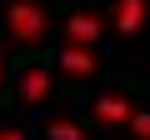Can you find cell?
<instances>
[{
	"label": "cell",
	"instance_id": "obj_1",
	"mask_svg": "<svg viewBox=\"0 0 150 140\" xmlns=\"http://www.w3.org/2000/svg\"><path fill=\"white\" fill-rule=\"evenodd\" d=\"M5 30H10V40H20V45H40L45 30H50V15H45L40 0H10Z\"/></svg>",
	"mask_w": 150,
	"mask_h": 140
},
{
	"label": "cell",
	"instance_id": "obj_2",
	"mask_svg": "<svg viewBox=\"0 0 150 140\" xmlns=\"http://www.w3.org/2000/svg\"><path fill=\"white\" fill-rule=\"evenodd\" d=\"M145 15H150V0H110V25L120 35H140L145 30Z\"/></svg>",
	"mask_w": 150,
	"mask_h": 140
},
{
	"label": "cell",
	"instance_id": "obj_3",
	"mask_svg": "<svg viewBox=\"0 0 150 140\" xmlns=\"http://www.w3.org/2000/svg\"><path fill=\"white\" fill-rule=\"evenodd\" d=\"M130 115H135V100H130V95H120V90H110V95H100V100H95V120H100L105 130L130 125Z\"/></svg>",
	"mask_w": 150,
	"mask_h": 140
},
{
	"label": "cell",
	"instance_id": "obj_4",
	"mask_svg": "<svg viewBox=\"0 0 150 140\" xmlns=\"http://www.w3.org/2000/svg\"><path fill=\"white\" fill-rule=\"evenodd\" d=\"M60 65L70 70L75 80H90V75H100V55H95V45H75V40H65V50H60Z\"/></svg>",
	"mask_w": 150,
	"mask_h": 140
},
{
	"label": "cell",
	"instance_id": "obj_5",
	"mask_svg": "<svg viewBox=\"0 0 150 140\" xmlns=\"http://www.w3.org/2000/svg\"><path fill=\"white\" fill-rule=\"evenodd\" d=\"M100 30H105L100 10H70V20H65V40H75V45H95Z\"/></svg>",
	"mask_w": 150,
	"mask_h": 140
},
{
	"label": "cell",
	"instance_id": "obj_6",
	"mask_svg": "<svg viewBox=\"0 0 150 140\" xmlns=\"http://www.w3.org/2000/svg\"><path fill=\"white\" fill-rule=\"evenodd\" d=\"M50 95H55V80H50V70H45V65H30L25 75H20V100H25L30 110H40Z\"/></svg>",
	"mask_w": 150,
	"mask_h": 140
},
{
	"label": "cell",
	"instance_id": "obj_7",
	"mask_svg": "<svg viewBox=\"0 0 150 140\" xmlns=\"http://www.w3.org/2000/svg\"><path fill=\"white\" fill-rule=\"evenodd\" d=\"M45 135H50V140H85V130L75 125V120H50Z\"/></svg>",
	"mask_w": 150,
	"mask_h": 140
},
{
	"label": "cell",
	"instance_id": "obj_8",
	"mask_svg": "<svg viewBox=\"0 0 150 140\" xmlns=\"http://www.w3.org/2000/svg\"><path fill=\"white\" fill-rule=\"evenodd\" d=\"M130 130H135V140H150V110H135L130 115Z\"/></svg>",
	"mask_w": 150,
	"mask_h": 140
},
{
	"label": "cell",
	"instance_id": "obj_9",
	"mask_svg": "<svg viewBox=\"0 0 150 140\" xmlns=\"http://www.w3.org/2000/svg\"><path fill=\"white\" fill-rule=\"evenodd\" d=\"M0 140H25V135H20L15 125H5V120H0Z\"/></svg>",
	"mask_w": 150,
	"mask_h": 140
},
{
	"label": "cell",
	"instance_id": "obj_10",
	"mask_svg": "<svg viewBox=\"0 0 150 140\" xmlns=\"http://www.w3.org/2000/svg\"><path fill=\"white\" fill-rule=\"evenodd\" d=\"M0 85H5V55H0Z\"/></svg>",
	"mask_w": 150,
	"mask_h": 140
}]
</instances>
